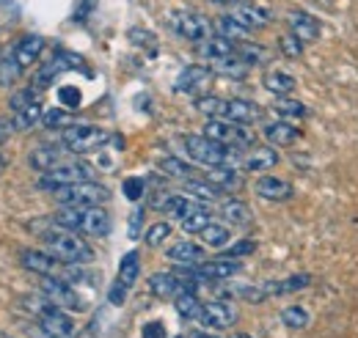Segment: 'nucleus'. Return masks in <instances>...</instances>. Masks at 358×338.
<instances>
[{
    "label": "nucleus",
    "mask_w": 358,
    "mask_h": 338,
    "mask_svg": "<svg viewBox=\"0 0 358 338\" xmlns=\"http://www.w3.org/2000/svg\"><path fill=\"white\" fill-rule=\"evenodd\" d=\"M122 190H124V196L130 198V201H138V198H143V179H124V184H122Z\"/></svg>",
    "instance_id": "obj_49"
},
{
    "label": "nucleus",
    "mask_w": 358,
    "mask_h": 338,
    "mask_svg": "<svg viewBox=\"0 0 358 338\" xmlns=\"http://www.w3.org/2000/svg\"><path fill=\"white\" fill-rule=\"evenodd\" d=\"M42 124L47 129H66L75 124V116L69 110H64V108H52V110L42 113Z\"/></svg>",
    "instance_id": "obj_44"
},
{
    "label": "nucleus",
    "mask_w": 358,
    "mask_h": 338,
    "mask_svg": "<svg viewBox=\"0 0 358 338\" xmlns=\"http://www.w3.org/2000/svg\"><path fill=\"white\" fill-rule=\"evenodd\" d=\"M213 83V69L210 66H185L182 75L177 78V91L179 94H201L207 91V85Z\"/></svg>",
    "instance_id": "obj_15"
},
{
    "label": "nucleus",
    "mask_w": 358,
    "mask_h": 338,
    "mask_svg": "<svg viewBox=\"0 0 358 338\" xmlns=\"http://www.w3.org/2000/svg\"><path fill=\"white\" fill-rule=\"evenodd\" d=\"M39 234H42V242L47 245V251L55 258L66 261V264H86V261L94 258V251H91L89 242H83V237L78 231L64 228L55 220H50V226L42 228Z\"/></svg>",
    "instance_id": "obj_1"
},
{
    "label": "nucleus",
    "mask_w": 358,
    "mask_h": 338,
    "mask_svg": "<svg viewBox=\"0 0 358 338\" xmlns=\"http://www.w3.org/2000/svg\"><path fill=\"white\" fill-rule=\"evenodd\" d=\"M20 75H22L20 61L14 58V52H6V55L0 58V85L11 88V85L20 80Z\"/></svg>",
    "instance_id": "obj_43"
},
{
    "label": "nucleus",
    "mask_w": 358,
    "mask_h": 338,
    "mask_svg": "<svg viewBox=\"0 0 358 338\" xmlns=\"http://www.w3.org/2000/svg\"><path fill=\"white\" fill-rule=\"evenodd\" d=\"M8 166V160H6V154H0V176H3V170Z\"/></svg>",
    "instance_id": "obj_57"
},
{
    "label": "nucleus",
    "mask_w": 358,
    "mask_h": 338,
    "mask_svg": "<svg viewBox=\"0 0 358 338\" xmlns=\"http://www.w3.org/2000/svg\"><path fill=\"white\" fill-rule=\"evenodd\" d=\"M273 113L278 116V119H284V122H289V119H306L309 116V108L306 105H301V102H292V99H287V96H278L275 102H273Z\"/></svg>",
    "instance_id": "obj_35"
},
{
    "label": "nucleus",
    "mask_w": 358,
    "mask_h": 338,
    "mask_svg": "<svg viewBox=\"0 0 358 338\" xmlns=\"http://www.w3.org/2000/svg\"><path fill=\"white\" fill-rule=\"evenodd\" d=\"M309 311L303 308V305H287L284 311H281V322H284V328H289V330H303L306 325H309Z\"/></svg>",
    "instance_id": "obj_41"
},
{
    "label": "nucleus",
    "mask_w": 358,
    "mask_h": 338,
    "mask_svg": "<svg viewBox=\"0 0 358 338\" xmlns=\"http://www.w3.org/2000/svg\"><path fill=\"white\" fill-rule=\"evenodd\" d=\"M143 338H166L163 322H149V325L143 328Z\"/></svg>",
    "instance_id": "obj_50"
},
{
    "label": "nucleus",
    "mask_w": 358,
    "mask_h": 338,
    "mask_svg": "<svg viewBox=\"0 0 358 338\" xmlns=\"http://www.w3.org/2000/svg\"><path fill=\"white\" fill-rule=\"evenodd\" d=\"M127 292H130V289H127V286H124V284H119V281H116V284H113V289H110V302H116V305H119V302H124V297H127Z\"/></svg>",
    "instance_id": "obj_51"
},
{
    "label": "nucleus",
    "mask_w": 358,
    "mask_h": 338,
    "mask_svg": "<svg viewBox=\"0 0 358 338\" xmlns=\"http://www.w3.org/2000/svg\"><path fill=\"white\" fill-rule=\"evenodd\" d=\"M226 119L237 122V124H254V122L262 119V108L257 102H251V99H229Z\"/></svg>",
    "instance_id": "obj_21"
},
{
    "label": "nucleus",
    "mask_w": 358,
    "mask_h": 338,
    "mask_svg": "<svg viewBox=\"0 0 358 338\" xmlns=\"http://www.w3.org/2000/svg\"><path fill=\"white\" fill-rule=\"evenodd\" d=\"M278 52H281V55H287V58H301L303 44L298 42L292 34H287V36H281V39H278Z\"/></svg>",
    "instance_id": "obj_47"
},
{
    "label": "nucleus",
    "mask_w": 358,
    "mask_h": 338,
    "mask_svg": "<svg viewBox=\"0 0 358 338\" xmlns=\"http://www.w3.org/2000/svg\"><path fill=\"white\" fill-rule=\"evenodd\" d=\"M210 223H213V214L204 210L201 204H196L193 210H190L185 217H182V220H179V226H182V231H185V234H201V231H204Z\"/></svg>",
    "instance_id": "obj_31"
},
{
    "label": "nucleus",
    "mask_w": 358,
    "mask_h": 338,
    "mask_svg": "<svg viewBox=\"0 0 358 338\" xmlns=\"http://www.w3.org/2000/svg\"><path fill=\"white\" fill-rule=\"evenodd\" d=\"M61 99H64V102H69V105H78V102H80V94H78V91L64 88V91H61Z\"/></svg>",
    "instance_id": "obj_53"
},
{
    "label": "nucleus",
    "mask_w": 358,
    "mask_h": 338,
    "mask_svg": "<svg viewBox=\"0 0 358 338\" xmlns=\"http://www.w3.org/2000/svg\"><path fill=\"white\" fill-rule=\"evenodd\" d=\"M25 302L36 305V308H31V311L39 316V328H42V333H45L47 338H75L78 336V328H75L72 316H69L64 308L52 305L45 295L34 297V300H25Z\"/></svg>",
    "instance_id": "obj_4"
},
{
    "label": "nucleus",
    "mask_w": 358,
    "mask_h": 338,
    "mask_svg": "<svg viewBox=\"0 0 358 338\" xmlns=\"http://www.w3.org/2000/svg\"><path fill=\"white\" fill-rule=\"evenodd\" d=\"M141 217H143V210H135L133 212V228H130V234H138V223H141Z\"/></svg>",
    "instance_id": "obj_55"
},
{
    "label": "nucleus",
    "mask_w": 358,
    "mask_h": 338,
    "mask_svg": "<svg viewBox=\"0 0 358 338\" xmlns=\"http://www.w3.org/2000/svg\"><path fill=\"white\" fill-rule=\"evenodd\" d=\"M262 85L265 91H270L273 96H289L295 88H298V80L289 75V72H281V69H273L262 78Z\"/></svg>",
    "instance_id": "obj_27"
},
{
    "label": "nucleus",
    "mask_w": 358,
    "mask_h": 338,
    "mask_svg": "<svg viewBox=\"0 0 358 338\" xmlns=\"http://www.w3.org/2000/svg\"><path fill=\"white\" fill-rule=\"evenodd\" d=\"M201 240L207 242V248H226L229 242V228L221 223H210L204 231H201Z\"/></svg>",
    "instance_id": "obj_45"
},
{
    "label": "nucleus",
    "mask_w": 358,
    "mask_h": 338,
    "mask_svg": "<svg viewBox=\"0 0 358 338\" xmlns=\"http://www.w3.org/2000/svg\"><path fill=\"white\" fill-rule=\"evenodd\" d=\"M254 190L265 201H289L295 196V187L287 179H281V176H262V179H257Z\"/></svg>",
    "instance_id": "obj_17"
},
{
    "label": "nucleus",
    "mask_w": 358,
    "mask_h": 338,
    "mask_svg": "<svg viewBox=\"0 0 358 338\" xmlns=\"http://www.w3.org/2000/svg\"><path fill=\"white\" fill-rule=\"evenodd\" d=\"M110 198V190L99 182H75L52 190V201L61 207H99Z\"/></svg>",
    "instance_id": "obj_5"
},
{
    "label": "nucleus",
    "mask_w": 358,
    "mask_h": 338,
    "mask_svg": "<svg viewBox=\"0 0 358 338\" xmlns=\"http://www.w3.org/2000/svg\"><path fill=\"white\" fill-rule=\"evenodd\" d=\"M14 129H17L14 127V119H0V146L11 138V132H14Z\"/></svg>",
    "instance_id": "obj_52"
},
{
    "label": "nucleus",
    "mask_w": 358,
    "mask_h": 338,
    "mask_svg": "<svg viewBox=\"0 0 358 338\" xmlns=\"http://www.w3.org/2000/svg\"><path fill=\"white\" fill-rule=\"evenodd\" d=\"M171 237V223H166V220H160V223H155L149 231H146V245L149 248H157L163 240H169Z\"/></svg>",
    "instance_id": "obj_46"
},
{
    "label": "nucleus",
    "mask_w": 358,
    "mask_h": 338,
    "mask_svg": "<svg viewBox=\"0 0 358 338\" xmlns=\"http://www.w3.org/2000/svg\"><path fill=\"white\" fill-rule=\"evenodd\" d=\"M185 193H187L193 201H201V204L218 201V198L224 196V190L215 187L210 179H187V182H185Z\"/></svg>",
    "instance_id": "obj_26"
},
{
    "label": "nucleus",
    "mask_w": 358,
    "mask_h": 338,
    "mask_svg": "<svg viewBox=\"0 0 358 338\" xmlns=\"http://www.w3.org/2000/svg\"><path fill=\"white\" fill-rule=\"evenodd\" d=\"M64 69H69V66H66V61H64V58H61V52H58L52 61H47L45 66H39V69H36V75H34V88H36V91L50 88L52 80H55Z\"/></svg>",
    "instance_id": "obj_30"
},
{
    "label": "nucleus",
    "mask_w": 358,
    "mask_h": 338,
    "mask_svg": "<svg viewBox=\"0 0 358 338\" xmlns=\"http://www.w3.org/2000/svg\"><path fill=\"white\" fill-rule=\"evenodd\" d=\"M221 214H224V220H229V226H251V220H254L251 210L237 198H229L221 207Z\"/></svg>",
    "instance_id": "obj_34"
},
{
    "label": "nucleus",
    "mask_w": 358,
    "mask_h": 338,
    "mask_svg": "<svg viewBox=\"0 0 358 338\" xmlns=\"http://www.w3.org/2000/svg\"><path fill=\"white\" fill-rule=\"evenodd\" d=\"M193 105L199 113L210 119H226V110H229V99H221V96H199Z\"/></svg>",
    "instance_id": "obj_38"
},
{
    "label": "nucleus",
    "mask_w": 358,
    "mask_h": 338,
    "mask_svg": "<svg viewBox=\"0 0 358 338\" xmlns=\"http://www.w3.org/2000/svg\"><path fill=\"white\" fill-rule=\"evenodd\" d=\"M42 50H45V39H42V36H22L20 42L14 44L11 52H14V58L20 61V66L28 69V66H34V64L39 61Z\"/></svg>",
    "instance_id": "obj_22"
},
{
    "label": "nucleus",
    "mask_w": 358,
    "mask_h": 338,
    "mask_svg": "<svg viewBox=\"0 0 358 338\" xmlns=\"http://www.w3.org/2000/svg\"><path fill=\"white\" fill-rule=\"evenodd\" d=\"M240 272V264L237 258H215V261H207V264H196V275L199 281H224V278H231Z\"/></svg>",
    "instance_id": "obj_19"
},
{
    "label": "nucleus",
    "mask_w": 358,
    "mask_h": 338,
    "mask_svg": "<svg viewBox=\"0 0 358 338\" xmlns=\"http://www.w3.org/2000/svg\"><path fill=\"white\" fill-rule=\"evenodd\" d=\"M193 338H218V336H210V333H196Z\"/></svg>",
    "instance_id": "obj_58"
},
{
    "label": "nucleus",
    "mask_w": 358,
    "mask_h": 338,
    "mask_svg": "<svg viewBox=\"0 0 358 338\" xmlns=\"http://www.w3.org/2000/svg\"><path fill=\"white\" fill-rule=\"evenodd\" d=\"M149 292L155 297L169 300V297H177L179 292H185V284H182V278L174 275V272H155L149 278Z\"/></svg>",
    "instance_id": "obj_23"
},
{
    "label": "nucleus",
    "mask_w": 358,
    "mask_h": 338,
    "mask_svg": "<svg viewBox=\"0 0 358 338\" xmlns=\"http://www.w3.org/2000/svg\"><path fill=\"white\" fill-rule=\"evenodd\" d=\"M207 179H210L215 187H221L224 193H234V190H240V187H243V176L237 173L234 166H218V168H210Z\"/></svg>",
    "instance_id": "obj_29"
},
{
    "label": "nucleus",
    "mask_w": 358,
    "mask_h": 338,
    "mask_svg": "<svg viewBox=\"0 0 358 338\" xmlns=\"http://www.w3.org/2000/svg\"><path fill=\"white\" fill-rule=\"evenodd\" d=\"M287 28H289V34L301 44L317 42L320 34H322L320 20H317L314 14H309V11H289V14H287Z\"/></svg>",
    "instance_id": "obj_14"
},
{
    "label": "nucleus",
    "mask_w": 358,
    "mask_h": 338,
    "mask_svg": "<svg viewBox=\"0 0 358 338\" xmlns=\"http://www.w3.org/2000/svg\"><path fill=\"white\" fill-rule=\"evenodd\" d=\"M215 28H218V36H224L229 42H248V28L245 25H240L231 14H224V17H218L215 20Z\"/></svg>",
    "instance_id": "obj_33"
},
{
    "label": "nucleus",
    "mask_w": 358,
    "mask_h": 338,
    "mask_svg": "<svg viewBox=\"0 0 358 338\" xmlns=\"http://www.w3.org/2000/svg\"><path fill=\"white\" fill-rule=\"evenodd\" d=\"M157 168L163 170L166 176H174V179H182V182H187V179L196 176L193 168H190V163H185V160H179V157H160V160H157Z\"/></svg>",
    "instance_id": "obj_39"
},
{
    "label": "nucleus",
    "mask_w": 358,
    "mask_h": 338,
    "mask_svg": "<svg viewBox=\"0 0 358 338\" xmlns=\"http://www.w3.org/2000/svg\"><path fill=\"white\" fill-rule=\"evenodd\" d=\"M210 3H218V6H237V0H210Z\"/></svg>",
    "instance_id": "obj_56"
},
{
    "label": "nucleus",
    "mask_w": 358,
    "mask_h": 338,
    "mask_svg": "<svg viewBox=\"0 0 358 338\" xmlns=\"http://www.w3.org/2000/svg\"><path fill=\"white\" fill-rule=\"evenodd\" d=\"M52 220L86 237H105L110 231V214L99 207H64Z\"/></svg>",
    "instance_id": "obj_2"
},
{
    "label": "nucleus",
    "mask_w": 358,
    "mask_h": 338,
    "mask_svg": "<svg viewBox=\"0 0 358 338\" xmlns=\"http://www.w3.org/2000/svg\"><path fill=\"white\" fill-rule=\"evenodd\" d=\"M141 256H138V251H130V254H124V258H122V264H119V284H124L127 289L133 286L135 281H138V272H141Z\"/></svg>",
    "instance_id": "obj_40"
},
{
    "label": "nucleus",
    "mask_w": 358,
    "mask_h": 338,
    "mask_svg": "<svg viewBox=\"0 0 358 338\" xmlns=\"http://www.w3.org/2000/svg\"><path fill=\"white\" fill-rule=\"evenodd\" d=\"M199 322L210 330H226L237 322V311L231 302L224 300H213V302H204L201 305V314H199Z\"/></svg>",
    "instance_id": "obj_13"
},
{
    "label": "nucleus",
    "mask_w": 358,
    "mask_h": 338,
    "mask_svg": "<svg viewBox=\"0 0 358 338\" xmlns=\"http://www.w3.org/2000/svg\"><path fill=\"white\" fill-rule=\"evenodd\" d=\"M262 135H265V140H268L270 146H275V149H287V146H295L301 140V129L295 127V124H289V122H284V119L265 124Z\"/></svg>",
    "instance_id": "obj_16"
},
{
    "label": "nucleus",
    "mask_w": 358,
    "mask_h": 338,
    "mask_svg": "<svg viewBox=\"0 0 358 338\" xmlns=\"http://www.w3.org/2000/svg\"><path fill=\"white\" fill-rule=\"evenodd\" d=\"M94 176H96V170L91 168L89 163H80V160H64L61 166H55V168H50L42 176V187H50V190H55V187H61V184H75V182H94Z\"/></svg>",
    "instance_id": "obj_8"
},
{
    "label": "nucleus",
    "mask_w": 358,
    "mask_h": 338,
    "mask_svg": "<svg viewBox=\"0 0 358 338\" xmlns=\"http://www.w3.org/2000/svg\"><path fill=\"white\" fill-rule=\"evenodd\" d=\"M312 284V275H289V278H284V281H270L262 286V292L265 297H281V295H292V292H301V289H306Z\"/></svg>",
    "instance_id": "obj_24"
},
{
    "label": "nucleus",
    "mask_w": 358,
    "mask_h": 338,
    "mask_svg": "<svg viewBox=\"0 0 358 338\" xmlns=\"http://www.w3.org/2000/svg\"><path fill=\"white\" fill-rule=\"evenodd\" d=\"M105 140H108V132L99 127H91V124H72V127L61 129V143L69 152H78V154L102 146Z\"/></svg>",
    "instance_id": "obj_10"
},
{
    "label": "nucleus",
    "mask_w": 358,
    "mask_h": 338,
    "mask_svg": "<svg viewBox=\"0 0 358 338\" xmlns=\"http://www.w3.org/2000/svg\"><path fill=\"white\" fill-rule=\"evenodd\" d=\"M169 258L177 264H199L204 261V248L196 242H177L169 248Z\"/></svg>",
    "instance_id": "obj_32"
},
{
    "label": "nucleus",
    "mask_w": 358,
    "mask_h": 338,
    "mask_svg": "<svg viewBox=\"0 0 358 338\" xmlns=\"http://www.w3.org/2000/svg\"><path fill=\"white\" fill-rule=\"evenodd\" d=\"M199 52L213 64V61H221V58L234 55L237 52V44L224 39V36H210V39H204V42L199 44Z\"/></svg>",
    "instance_id": "obj_28"
},
{
    "label": "nucleus",
    "mask_w": 358,
    "mask_h": 338,
    "mask_svg": "<svg viewBox=\"0 0 358 338\" xmlns=\"http://www.w3.org/2000/svg\"><path fill=\"white\" fill-rule=\"evenodd\" d=\"M42 113L45 110H42V102H39L34 88H22L11 96V119H14V127L20 132H25L36 122H42Z\"/></svg>",
    "instance_id": "obj_7"
},
{
    "label": "nucleus",
    "mask_w": 358,
    "mask_h": 338,
    "mask_svg": "<svg viewBox=\"0 0 358 338\" xmlns=\"http://www.w3.org/2000/svg\"><path fill=\"white\" fill-rule=\"evenodd\" d=\"M64 149H66V146H50V143H45V146H36V149L28 154V163H31V168L47 173L50 168H55V166H61V163L66 160Z\"/></svg>",
    "instance_id": "obj_20"
},
{
    "label": "nucleus",
    "mask_w": 358,
    "mask_h": 338,
    "mask_svg": "<svg viewBox=\"0 0 358 338\" xmlns=\"http://www.w3.org/2000/svg\"><path fill=\"white\" fill-rule=\"evenodd\" d=\"M182 146H185V154H187L193 163L207 166V168L234 166V163L240 160V154H237L234 146H224V143H218V140H213V138H207V135H187V138L182 140Z\"/></svg>",
    "instance_id": "obj_3"
},
{
    "label": "nucleus",
    "mask_w": 358,
    "mask_h": 338,
    "mask_svg": "<svg viewBox=\"0 0 358 338\" xmlns=\"http://www.w3.org/2000/svg\"><path fill=\"white\" fill-rule=\"evenodd\" d=\"M248 64L234 52V55H229V58H221V61H213V72H221V75H226V78H245L248 75Z\"/></svg>",
    "instance_id": "obj_36"
},
{
    "label": "nucleus",
    "mask_w": 358,
    "mask_h": 338,
    "mask_svg": "<svg viewBox=\"0 0 358 338\" xmlns=\"http://www.w3.org/2000/svg\"><path fill=\"white\" fill-rule=\"evenodd\" d=\"M204 135L224 143V146H234V149L254 143V132H248L245 124H237V122H229V119H210L204 124Z\"/></svg>",
    "instance_id": "obj_9"
},
{
    "label": "nucleus",
    "mask_w": 358,
    "mask_h": 338,
    "mask_svg": "<svg viewBox=\"0 0 358 338\" xmlns=\"http://www.w3.org/2000/svg\"><path fill=\"white\" fill-rule=\"evenodd\" d=\"M237 44V55L248 64V66H257V64H265L270 58V52L262 47V44H254V42H234Z\"/></svg>",
    "instance_id": "obj_42"
},
{
    "label": "nucleus",
    "mask_w": 358,
    "mask_h": 338,
    "mask_svg": "<svg viewBox=\"0 0 358 338\" xmlns=\"http://www.w3.org/2000/svg\"><path fill=\"white\" fill-rule=\"evenodd\" d=\"M20 261L25 270H31L42 278H64V272H66V261L55 258L52 254H42V251H22Z\"/></svg>",
    "instance_id": "obj_12"
},
{
    "label": "nucleus",
    "mask_w": 358,
    "mask_h": 338,
    "mask_svg": "<svg viewBox=\"0 0 358 338\" xmlns=\"http://www.w3.org/2000/svg\"><path fill=\"white\" fill-rule=\"evenodd\" d=\"M174 305H177V314L179 316H185V319H199V314H201V300L196 297V292H179L174 297Z\"/></svg>",
    "instance_id": "obj_37"
},
{
    "label": "nucleus",
    "mask_w": 358,
    "mask_h": 338,
    "mask_svg": "<svg viewBox=\"0 0 358 338\" xmlns=\"http://www.w3.org/2000/svg\"><path fill=\"white\" fill-rule=\"evenodd\" d=\"M169 25L177 31L182 39H187V42L201 44L204 39H210V36H213L210 20H207V17H201L199 11H187V8L171 11V14H169Z\"/></svg>",
    "instance_id": "obj_6"
},
{
    "label": "nucleus",
    "mask_w": 358,
    "mask_h": 338,
    "mask_svg": "<svg viewBox=\"0 0 358 338\" xmlns=\"http://www.w3.org/2000/svg\"><path fill=\"white\" fill-rule=\"evenodd\" d=\"M42 295H45L52 305L64 308V311H83V308H86V302L75 292V286L66 284V281H61V278H45Z\"/></svg>",
    "instance_id": "obj_11"
},
{
    "label": "nucleus",
    "mask_w": 358,
    "mask_h": 338,
    "mask_svg": "<svg viewBox=\"0 0 358 338\" xmlns=\"http://www.w3.org/2000/svg\"><path fill=\"white\" fill-rule=\"evenodd\" d=\"M75 338H96V325L91 322L89 328H83V330H80V333H78Z\"/></svg>",
    "instance_id": "obj_54"
},
{
    "label": "nucleus",
    "mask_w": 358,
    "mask_h": 338,
    "mask_svg": "<svg viewBox=\"0 0 358 338\" xmlns=\"http://www.w3.org/2000/svg\"><path fill=\"white\" fill-rule=\"evenodd\" d=\"M245 170H270L273 166H278V152L275 146H257L243 157Z\"/></svg>",
    "instance_id": "obj_25"
},
{
    "label": "nucleus",
    "mask_w": 358,
    "mask_h": 338,
    "mask_svg": "<svg viewBox=\"0 0 358 338\" xmlns=\"http://www.w3.org/2000/svg\"><path fill=\"white\" fill-rule=\"evenodd\" d=\"M231 17L240 25H245L248 31H262V28L270 25V11L262 8V6H254V3H237L231 8Z\"/></svg>",
    "instance_id": "obj_18"
},
{
    "label": "nucleus",
    "mask_w": 358,
    "mask_h": 338,
    "mask_svg": "<svg viewBox=\"0 0 358 338\" xmlns=\"http://www.w3.org/2000/svg\"><path fill=\"white\" fill-rule=\"evenodd\" d=\"M231 338H254V336H248V333H234Z\"/></svg>",
    "instance_id": "obj_59"
},
{
    "label": "nucleus",
    "mask_w": 358,
    "mask_h": 338,
    "mask_svg": "<svg viewBox=\"0 0 358 338\" xmlns=\"http://www.w3.org/2000/svg\"><path fill=\"white\" fill-rule=\"evenodd\" d=\"M257 251V242L254 240H240L237 245H231V248H226V258H240V256H248Z\"/></svg>",
    "instance_id": "obj_48"
}]
</instances>
